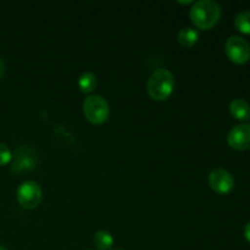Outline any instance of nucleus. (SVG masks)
<instances>
[{"mask_svg":"<svg viewBox=\"0 0 250 250\" xmlns=\"http://www.w3.org/2000/svg\"><path fill=\"white\" fill-rule=\"evenodd\" d=\"M189 16L195 27L209 29L219 22L221 17V6L214 0H198L193 4Z\"/></svg>","mask_w":250,"mask_h":250,"instance_id":"nucleus-1","label":"nucleus"},{"mask_svg":"<svg viewBox=\"0 0 250 250\" xmlns=\"http://www.w3.org/2000/svg\"><path fill=\"white\" fill-rule=\"evenodd\" d=\"M175 89V77L166 68L154 71L146 83V92L154 100H166Z\"/></svg>","mask_w":250,"mask_h":250,"instance_id":"nucleus-2","label":"nucleus"},{"mask_svg":"<svg viewBox=\"0 0 250 250\" xmlns=\"http://www.w3.org/2000/svg\"><path fill=\"white\" fill-rule=\"evenodd\" d=\"M83 114L85 119L93 125H103L110 115L109 103L102 95L93 94L83 102Z\"/></svg>","mask_w":250,"mask_h":250,"instance_id":"nucleus-3","label":"nucleus"},{"mask_svg":"<svg viewBox=\"0 0 250 250\" xmlns=\"http://www.w3.org/2000/svg\"><path fill=\"white\" fill-rule=\"evenodd\" d=\"M10 163H11L10 171L12 173H15V175L23 172H31V171L36 170L38 167L39 156L36 149H33L32 146H19L15 150Z\"/></svg>","mask_w":250,"mask_h":250,"instance_id":"nucleus-4","label":"nucleus"},{"mask_svg":"<svg viewBox=\"0 0 250 250\" xmlns=\"http://www.w3.org/2000/svg\"><path fill=\"white\" fill-rule=\"evenodd\" d=\"M43 192L39 183L34 181H24L16 190V199L23 209H36L42 202Z\"/></svg>","mask_w":250,"mask_h":250,"instance_id":"nucleus-5","label":"nucleus"},{"mask_svg":"<svg viewBox=\"0 0 250 250\" xmlns=\"http://www.w3.org/2000/svg\"><path fill=\"white\" fill-rule=\"evenodd\" d=\"M226 54L233 62L244 63L250 59V44L241 36H231L226 42Z\"/></svg>","mask_w":250,"mask_h":250,"instance_id":"nucleus-6","label":"nucleus"},{"mask_svg":"<svg viewBox=\"0 0 250 250\" xmlns=\"http://www.w3.org/2000/svg\"><path fill=\"white\" fill-rule=\"evenodd\" d=\"M209 185L214 192L227 194L234 187V178L231 172L225 168H215L209 175Z\"/></svg>","mask_w":250,"mask_h":250,"instance_id":"nucleus-7","label":"nucleus"},{"mask_svg":"<svg viewBox=\"0 0 250 250\" xmlns=\"http://www.w3.org/2000/svg\"><path fill=\"white\" fill-rule=\"evenodd\" d=\"M227 142L237 150L250 148V124H241L234 126L227 134Z\"/></svg>","mask_w":250,"mask_h":250,"instance_id":"nucleus-8","label":"nucleus"},{"mask_svg":"<svg viewBox=\"0 0 250 250\" xmlns=\"http://www.w3.org/2000/svg\"><path fill=\"white\" fill-rule=\"evenodd\" d=\"M229 112L232 116L242 121H249L250 120V104L247 100L237 98L233 99L229 104Z\"/></svg>","mask_w":250,"mask_h":250,"instance_id":"nucleus-9","label":"nucleus"},{"mask_svg":"<svg viewBox=\"0 0 250 250\" xmlns=\"http://www.w3.org/2000/svg\"><path fill=\"white\" fill-rule=\"evenodd\" d=\"M178 43L185 48H192L198 43L199 39V32L194 29L193 27H185L178 32Z\"/></svg>","mask_w":250,"mask_h":250,"instance_id":"nucleus-10","label":"nucleus"},{"mask_svg":"<svg viewBox=\"0 0 250 250\" xmlns=\"http://www.w3.org/2000/svg\"><path fill=\"white\" fill-rule=\"evenodd\" d=\"M97 76L92 72H84L78 78V87L84 94H90L97 88Z\"/></svg>","mask_w":250,"mask_h":250,"instance_id":"nucleus-11","label":"nucleus"},{"mask_svg":"<svg viewBox=\"0 0 250 250\" xmlns=\"http://www.w3.org/2000/svg\"><path fill=\"white\" fill-rule=\"evenodd\" d=\"M94 244L99 250H110L114 246V237L109 231L100 229L94 234Z\"/></svg>","mask_w":250,"mask_h":250,"instance_id":"nucleus-12","label":"nucleus"},{"mask_svg":"<svg viewBox=\"0 0 250 250\" xmlns=\"http://www.w3.org/2000/svg\"><path fill=\"white\" fill-rule=\"evenodd\" d=\"M234 26L242 33L250 34V10H244L237 15L234 19Z\"/></svg>","mask_w":250,"mask_h":250,"instance_id":"nucleus-13","label":"nucleus"},{"mask_svg":"<svg viewBox=\"0 0 250 250\" xmlns=\"http://www.w3.org/2000/svg\"><path fill=\"white\" fill-rule=\"evenodd\" d=\"M12 153L9 146L4 143H0V166L7 165L11 161Z\"/></svg>","mask_w":250,"mask_h":250,"instance_id":"nucleus-14","label":"nucleus"},{"mask_svg":"<svg viewBox=\"0 0 250 250\" xmlns=\"http://www.w3.org/2000/svg\"><path fill=\"white\" fill-rule=\"evenodd\" d=\"M244 236H246L247 241L250 243V221L246 225V227H244Z\"/></svg>","mask_w":250,"mask_h":250,"instance_id":"nucleus-15","label":"nucleus"},{"mask_svg":"<svg viewBox=\"0 0 250 250\" xmlns=\"http://www.w3.org/2000/svg\"><path fill=\"white\" fill-rule=\"evenodd\" d=\"M5 71H6V65H5V62L2 59H0V78L4 76Z\"/></svg>","mask_w":250,"mask_h":250,"instance_id":"nucleus-16","label":"nucleus"},{"mask_svg":"<svg viewBox=\"0 0 250 250\" xmlns=\"http://www.w3.org/2000/svg\"><path fill=\"white\" fill-rule=\"evenodd\" d=\"M0 250H9L6 248V247H4V246H1V244H0Z\"/></svg>","mask_w":250,"mask_h":250,"instance_id":"nucleus-17","label":"nucleus"},{"mask_svg":"<svg viewBox=\"0 0 250 250\" xmlns=\"http://www.w3.org/2000/svg\"><path fill=\"white\" fill-rule=\"evenodd\" d=\"M115 250H121V249H115Z\"/></svg>","mask_w":250,"mask_h":250,"instance_id":"nucleus-18","label":"nucleus"},{"mask_svg":"<svg viewBox=\"0 0 250 250\" xmlns=\"http://www.w3.org/2000/svg\"><path fill=\"white\" fill-rule=\"evenodd\" d=\"M88 250H93V249H88Z\"/></svg>","mask_w":250,"mask_h":250,"instance_id":"nucleus-19","label":"nucleus"}]
</instances>
